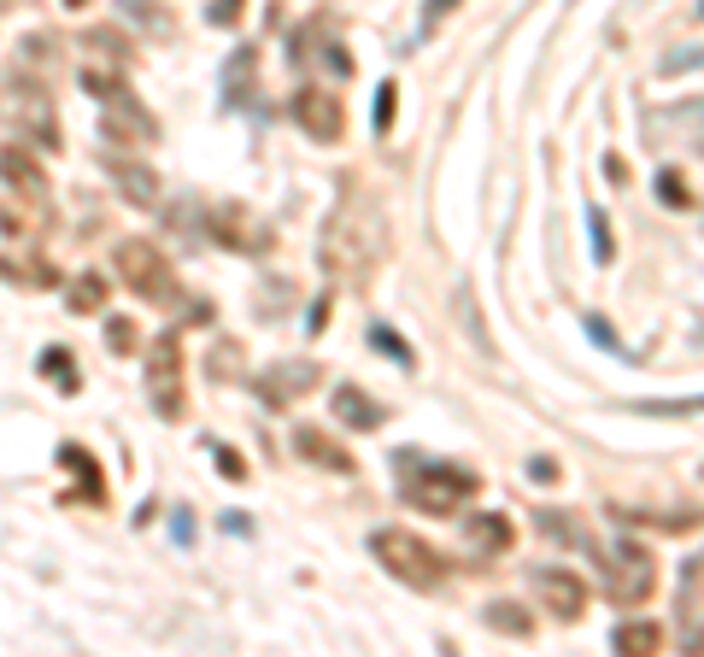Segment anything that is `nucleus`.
<instances>
[{
    "mask_svg": "<svg viewBox=\"0 0 704 657\" xmlns=\"http://www.w3.org/2000/svg\"><path fill=\"white\" fill-rule=\"evenodd\" d=\"M382 259H388V212H382V200L370 194L359 176H341V200H335V212L323 218V235H318L323 276L359 287V282H370L382 271Z\"/></svg>",
    "mask_w": 704,
    "mask_h": 657,
    "instance_id": "obj_1",
    "label": "nucleus"
},
{
    "mask_svg": "<svg viewBox=\"0 0 704 657\" xmlns=\"http://www.w3.org/2000/svg\"><path fill=\"white\" fill-rule=\"evenodd\" d=\"M393 487L411 511H429V517H452L464 511L475 493H482V476L452 458H423V452H393Z\"/></svg>",
    "mask_w": 704,
    "mask_h": 657,
    "instance_id": "obj_2",
    "label": "nucleus"
},
{
    "mask_svg": "<svg viewBox=\"0 0 704 657\" xmlns=\"http://www.w3.org/2000/svg\"><path fill=\"white\" fill-rule=\"evenodd\" d=\"M370 558H376L393 582L411 587V593H441L446 587V552L441 546H429L423 534H411V528H376L370 534Z\"/></svg>",
    "mask_w": 704,
    "mask_h": 657,
    "instance_id": "obj_3",
    "label": "nucleus"
},
{
    "mask_svg": "<svg viewBox=\"0 0 704 657\" xmlns=\"http://www.w3.org/2000/svg\"><path fill=\"white\" fill-rule=\"evenodd\" d=\"M593 558H599V575H605V593L616 605H640L646 593L657 587V564H652V552L646 546H634V540H616V546H593L582 540Z\"/></svg>",
    "mask_w": 704,
    "mask_h": 657,
    "instance_id": "obj_4",
    "label": "nucleus"
},
{
    "mask_svg": "<svg viewBox=\"0 0 704 657\" xmlns=\"http://www.w3.org/2000/svg\"><path fill=\"white\" fill-rule=\"evenodd\" d=\"M118 276L130 282L141 300H153V305H171V300H177V271H171V259H164L153 241H141V235L118 241Z\"/></svg>",
    "mask_w": 704,
    "mask_h": 657,
    "instance_id": "obj_5",
    "label": "nucleus"
},
{
    "mask_svg": "<svg viewBox=\"0 0 704 657\" xmlns=\"http://www.w3.org/2000/svg\"><path fill=\"white\" fill-rule=\"evenodd\" d=\"M0 123L41 141V148H59V118H53V100L41 82H7L0 89Z\"/></svg>",
    "mask_w": 704,
    "mask_h": 657,
    "instance_id": "obj_6",
    "label": "nucleus"
},
{
    "mask_svg": "<svg viewBox=\"0 0 704 657\" xmlns=\"http://www.w3.org/2000/svg\"><path fill=\"white\" fill-rule=\"evenodd\" d=\"M148 394L159 405L164 423H177L189 411V394H182V341L177 335H159L153 358H148Z\"/></svg>",
    "mask_w": 704,
    "mask_h": 657,
    "instance_id": "obj_7",
    "label": "nucleus"
},
{
    "mask_svg": "<svg viewBox=\"0 0 704 657\" xmlns=\"http://www.w3.org/2000/svg\"><path fill=\"white\" fill-rule=\"evenodd\" d=\"M294 118L312 141H323V148H335V141L346 135V100L335 89H323V82H305V89L294 94Z\"/></svg>",
    "mask_w": 704,
    "mask_h": 657,
    "instance_id": "obj_8",
    "label": "nucleus"
},
{
    "mask_svg": "<svg viewBox=\"0 0 704 657\" xmlns=\"http://www.w3.org/2000/svg\"><path fill=\"white\" fill-rule=\"evenodd\" d=\"M534 593H541V605L557 623H582L587 616V582L570 569H534Z\"/></svg>",
    "mask_w": 704,
    "mask_h": 657,
    "instance_id": "obj_9",
    "label": "nucleus"
},
{
    "mask_svg": "<svg viewBox=\"0 0 704 657\" xmlns=\"http://www.w3.org/2000/svg\"><path fill=\"white\" fill-rule=\"evenodd\" d=\"M294 452H300L305 464L329 469V476H352V469H359V458H352V452H346L335 435H329V428H312V423L294 428Z\"/></svg>",
    "mask_w": 704,
    "mask_h": 657,
    "instance_id": "obj_10",
    "label": "nucleus"
},
{
    "mask_svg": "<svg viewBox=\"0 0 704 657\" xmlns=\"http://www.w3.org/2000/svg\"><path fill=\"white\" fill-rule=\"evenodd\" d=\"M212 235H218L223 246H235V253H264V246H271L264 223H253V212H247V205H218V212H212Z\"/></svg>",
    "mask_w": 704,
    "mask_h": 657,
    "instance_id": "obj_11",
    "label": "nucleus"
},
{
    "mask_svg": "<svg viewBox=\"0 0 704 657\" xmlns=\"http://www.w3.org/2000/svg\"><path fill=\"white\" fill-rule=\"evenodd\" d=\"M323 376H318V364H276V370H264V400L271 405H294L300 394H312Z\"/></svg>",
    "mask_w": 704,
    "mask_h": 657,
    "instance_id": "obj_12",
    "label": "nucleus"
},
{
    "mask_svg": "<svg viewBox=\"0 0 704 657\" xmlns=\"http://www.w3.org/2000/svg\"><path fill=\"white\" fill-rule=\"evenodd\" d=\"M335 417L370 435V428H382V423H388V411H382L376 400H370L364 387H335Z\"/></svg>",
    "mask_w": 704,
    "mask_h": 657,
    "instance_id": "obj_13",
    "label": "nucleus"
},
{
    "mask_svg": "<svg viewBox=\"0 0 704 657\" xmlns=\"http://www.w3.org/2000/svg\"><path fill=\"white\" fill-rule=\"evenodd\" d=\"M611 646L628 651V657H657V651H664V628L646 623V616H634V623H616Z\"/></svg>",
    "mask_w": 704,
    "mask_h": 657,
    "instance_id": "obj_14",
    "label": "nucleus"
},
{
    "mask_svg": "<svg viewBox=\"0 0 704 657\" xmlns=\"http://www.w3.org/2000/svg\"><path fill=\"white\" fill-rule=\"evenodd\" d=\"M0 176H7L12 189H24V194H41V189H48V176H41V164H36L24 148H7V153H0Z\"/></svg>",
    "mask_w": 704,
    "mask_h": 657,
    "instance_id": "obj_15",
    "label": "nucleus"
},
{
    "mask_svg": "<svg viewBox=\"0 0 704 657\" xmlns=\"http://www.w3.org/2000/svg\"><path fill=\"white\" fill-rule=\"evenodd\" d=\"M253 71H259V48H235L230 65H223V100H230V107L247 100V77H253Z\"/></svg>",
    "mask_w": 704,
    "mask_h": 657,
    "instance_id": "obj_16",
    "label": "nucleus"
},
{
    "mask_svg": "<svg viewBox=\"0 0 704 657\" xmlns=\"http://www.w3.org/2000/svg\"><path fill=\"white\" fill-rule=\"evenodd\" d=\"M470 546L505 552V546H511V523L500 517V511H475V517H470Z\"/></svg>",
    "mask_w": 704,
    "mask_h": 657,
    "instance_id": "obj_17",
    "label": "nucleus"
},
{
    "mask_svg": "<svg viewBox=\"0 0 704 657\" xmlns=\"http://www.w3.org/2000/svg\"><path fill=\"white\" fill-rule=\"evenodd\" d=\"M118 189H123V200H135V205H159V176L141 171V164H118Z\"/></svg>",
    "mask_w": 704,
    "mask_h": 657,
    "instance_id": "obj_18",
    "label": "nucleus"
},
{
    "mask_svg": "<svg viewBox=\"0 0 704 657\" xmlns=\"http://www.w3.org/2000/svg\"><path fill=\"white\" fill-rule=\"evenodd\" d=\"M41 376H48L53 387H66V394H77V387H82V376H77V358L66 353V346H48V353H41Z\"/></svg>",
    "mask_w": 704,
    "mask_h": 657,
    "instance_id": "obj_19",
    "label": "nucleus"
},
{
    "mask_svg": "<svg viewBox=\"0 0 704 657\" xmlns=\"http://www.w3.org/2000/svg\"><path fill=\"white\" fill-rule=\"evenodd\" d=\"M482 623H487V628H500V634H516V640H523V634L534 628V616H529V610H516L511 599H493V605L482 610Z\"/></svg>",
    "mask_w": 704,
    "mask_h": 657,
    "instance_id": "obj_20",
    "label": "nucleus"
},
{
    "mask_svg": "<svg viewBox=\"0 0 704 657\" xmlns=\"http://www.w3.org/2000/svg\"><path fill=\"white\" fill-rule=\"evenodd\" d=\"M628 411H634V417H698L704 394H687V400H634Z\"/></svg>",
    "mask_w": 704,
    "mask_h": 657,
    "instance_id": "obj_21",
    "label": "nucleus"
},
{
    "mask_svg": "<svg viewBox=\"0 0 704 657\" xmlns=\"http://www.w3.org/2000/svg\"><path fill=\"white\" fill-rule=\"evenodd\" d=\"M71 312H100L107 305V276H94V271H82V276H71Z\"/></svg>",
    "mask_w": 704,
    "mask_h": 657,
    "instance_id": "obj_22",
    "label": "nucleus"
},
{
    "mask_svg": "<svg viewBox=\"0 0 704 657\" xmlns=\"http://www.w3.org/2000/svg\"><path fill=\"white\" fill-rule=\"evenodd\" d=\"M370 341H376V353H388V358H400L405 370H411V364H418V353H411V346H405L400 335H393V328H370Z\"/></svg>",
    "mask_w": 704,
    "mask_h": 657,
    "instance_id": "obj_23",
    "label": "nucleus"
},
{
    "mask_svg": "<svg viewBox=\"0 0 704 657\" xmlns=\"http://www.w3.org/2000/svg\"><path fill=\"white\" fill-rule=\"evenodd\" d=\"M0 271H7L12 282H30V287H48V282H53L48 264H18V259H0Z\"/></svg>",
    "mask_w": 704,
    "mask_h": 657,
    "instance_id": "obj_24",
    "label": "nucleus"
},
{
    "mask_svg": "<svg viewBox=\"0 0 704 657\" xmlns=\"http://www.w3.org/2000/svg\"><path fill=\"white\" fill-rule=\"evenodd\" d=\"M664 123H687V130H704V94H698V100H675V107H664Z\"/></svg>",
    "mask_w": 704,
    "mask_h": 657,
    "instance_id": "obj_25",
    "label": "nucleus"
},
{
    "mask_svg": "<svg viewBox=\"0 0 704 657\" xmlns=\"http://www.w3.org/2000/svg\"><path fill=\"white\" fill-rule=\"evenodd\" d=\"M657 200L664 205H693L687 182H681V171H657Z\"/></svg>",
    "mask_w": 704,
    "mask_h": 657,
    "instance_id": "obj_26",
    "label": "nucleus"
},
{
    "mask_svg": "<svg viewBox=\"0 0 704 657\" xmlns=\"http://www.w3.org/2000/svg\"><path fill=\"white\" fill-rule=\"evenodd\" d=\"M118 7L130 18H141L148 30H171V12H153V0H118Z\"/></svg>",
    "mask_w": 704,
    "mask_h": 657,
    "instance_id": "obj_27",
    "label": "nucleus"
},
{
    "mask_svg": "<svg viewBox=\"0 0 704 657\" xmlns=\"http://www.w3.org/2000/svg\"><path fill=\"white\" fill-rule=\"evenodd\" d=\"M135 341H141V335H135L130 317H112V323H107V346H112V353H135Z\"/></svg>",
    "mask_w": 704,
    "mask_h": 657,
    "instance_id": "obj_28",
    "label": "nucleus"
},
{
    "mask_svg": "<svg viewBox=\"0 0 704 657\" xmlns=\"http://www.w3.org/2000/svg\"><path fill=\"white\" fill-rule=\"evenodd\" d=\"M393 94H400V82H382V89H376V130L393 123Z\"/></svg>",
    "mask_w": 704,
    "mask_h": 657,
    "instance_id": "obj_29",
    "label": "nucleus"
},
{
    "mask_svg": "<svg viewBox=\"0 0 704 657\" xmlns=\"http://www.w3.org/2000/svg\"><path fill=\"white\" fill-rule=\"evenodd\" d=\"M218 469H223L230 482H247V464H241V452H235V446H218Z\"/></svg>",
    "mask_w": 704,
    "mask_h": 657,
    "instance_id": "obj_30",
    "label": "nucleus"
},
{
    "mask_svg": "<svg viewBox=\"0 0 704 657\" xmlns=\"http://www.w3.org/2000/svg\"><path fill=\"white\" fill-rule=\"evenodd\" d=\"M593 253H599V264H611V235H605V212H593Z\"/></svg>",
    "mask_w": 704,
    "mask_h": 657,
    "instance_id": "obj_31",
    "label": "nucleus"
},
{
    "mask_svg": "<svg viewBox=\"0 0 704 657\" xmlns=\"http://www.w3.org/2000/svg\"><path fill=\"white\" fill-rule=\"evenodd\" d=\"M241 7H247V0H218V7H212V24H223V30H230L235 18H241Z\"/></svg>",
    "mask_w": 704,
    "mask_h": 657,
    "instance_id": "obj_32",
    "label": "nucleus"
},
{
    "mask_svg": "<svg viewBox=\"0 0 704 657\" xmlns=\"http://www.w3.org/2000/svg\"><path fill=\"white\" fill-rule=\"evenodd\" d=\"M452 7H459V0H429V12H452Z\"/></svg>",
    "mask_w": 704,
    "mask_h": 657,
    "instance_id": "obj_33",
    "label": "nucleus"
},
{
    "mask_svg": "<svg viewBox=\"0 0 704 657\" xmlns=\"http://www.w3.org/2000/svg\"><path fill=\"white\" fill-rule=\"evenodd\" d=\"M687 646H693V651H704V628H698V634H693V640H687Z\"/></svg>",
    "mask_w": 704,
    "mask_h": 657,
    "instance_id": "obj_34",
    "label": "nucleus"
},
{
    "mask_svg": "<svg viewBox=\"0 0 704 657\" xmlns=\"http://www.w3.org/2000/svg\"><path fill=\"white\" fill-rule=\"evenodd\" d=\"M66 7H82V0H66Z\"/></svg>",
    "mask_w": 704,
    "mask_h": 657,
    "instance_id": "obj_35",
    "label": "nucleus"
}]
</instances>
